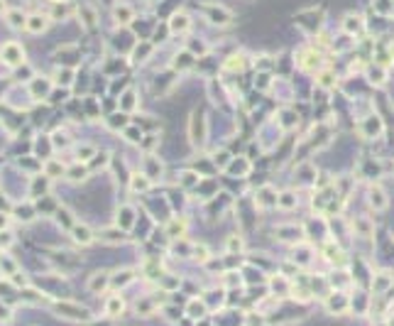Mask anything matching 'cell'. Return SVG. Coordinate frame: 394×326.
<instances>
[{"label":"cell","mask_w":394,"mask_h":326,"mask_svg":"<svg viewBox=\"0 0 394 326\" xmlns=\"http://www.w3.org/2000/svg\"><path fill=\"white\" fill-rule=\"evenodd\" d=\"M54 312L64 319H71V321H91V312L81 304H74V302H56Z\"/></svg>","instance_id":"1"},{"label":"cell","mask_w":394,"mask_h":326,"mask_svg":"<svg viewBox=\"0 0 394 326\" xmlns=\"http://www.w3.org/2000/svg\"><path fill=\"white\" fill-rule=\"evenodd\" d=\"M203 15L211 25H218V27H228L233 22V13L223 8V5H213V3H206L203 5Z\"/></svg>","instance_id":"2"},{"label":"cell","mask_w":394,"mask_h":326,"mask_svg":"<svg viewBox=\"0 0 394 326\" xmlns=\"http://www.w3.org/2000/svg\"><path fill=\"white\" fill-rule=\"evenodd\" d=\"M189 138H191V142L194 145H203V140H206V118H203V113L201 111H194L191 113V120H189Z\"/></svg>","instance_id":"3"},{"label":"cell","mask_w":394,"mask_h":326,"mask_svg":"<svg viewBox=\"0 0 394 326\" xmlns=\"http://www.w3.org/2000/svg\"><path fill=\"white\" fill-rule=\"evenodd\" d=\"M0 57L8 67H20V64H25V49L17 42H5L0 49Z\"/></svg>","instance_id":"4"},{"label":"cell","mask_w":394,"mask_h":326,"mask_svg":"<svg viewBox=\"0 0 394 326\" xmlns=\"http://www.w3.org/2000/svg\"><path fill=\"white\" fill-rule=\"evenodd\" d=\"M367 201H370V206H372L375 211H384L387 204H389V199H387V194H384L382 186H370V191H367Z\"/></svg>","instance_id":"5"},{"label":"cell","mask_w":394,"mask_h":326,"mask_svg":"<svg viewBox=\"0 0 394 326\" xmlns=\"http://www.w3.org/2000/svg\"><path fill=\"white\" fill-rule=\"evenodd\" d=\"M71 238L79 243V245H91V243L96 241L93 231L86 226V223H74V228H71Z\"/></svg>","instance_id":"6"},{"label":"cell","mask_w":394,"mask_h":326,"mask_svg":"<svg viewBox=\"0 0 394 326\" xmlns=\"http://www.w3.org/2000/svg\"><path fill=\"white\" fill-rule=\"evenodd\" d=\"M299 67L304 71H316L321 67V54L313 52V49H304V52L299 54Z\"/></svg>","instance_id":"7"},{"label":"cell","mask_w":394,"mask_h":326,"mask_svg":"<svg viewBox=\"0 0 394 326\" xmlns=\"http://www.w3.org/2000/svg\"><path fill=\"white\" fill-rule=\"evenodd\" d=\"M277 199H279V194H277L272 186H262V189H257V194H255V201H257V206H262V209L277 206Z\"/></svg>","instance_id":"8"},{"label":"cell","mask_w":394,"mask_h":326,"mask_svg":"<svg viewBox=\"0 0 394 326\" xmlns=\"http://www.w3.org/2000/svg\"><path fill=\"white\" fill-rule=\"evenodd\" d=\"M47 27H49V17L47 15H29L27 25H25V29L32 32V35H42V32H47Z\"/></svg>","instance_id":"9"},{"label":"cell","mask_w":394,"mask_h":326,"mask_svg":"<svg viewBox=\"0 0 394 326\" xmlns=\"http://www.w3.org/2000/svg\"><path fill=\"white\" fill-rule=\"evenodd\" d=\"M189 27H191V20H189V15L186 13H174L171 15V20H169V32L182 35V32H186Z\"/></svg>","instance_id":"10"},{"label":"cell","mask_w":394,"mask_h":326,"mask_svg":"<svg viewBox=\"0 0 394 326\" xmlns=\"http://www.w3.org/2000/svg\"><path fill=\"white\" fill-rule=\"evenodd\" d=\"M301 236H304V231L299 226H279L277 228V238H279V241L296 243V241H301Z\"/></svg>","instance_id":"11"},{"label":"cell","mask_w":394,"mask_h":326,"mask_svg":"<svg viewBox=\"0 0 394 326\" xmlns=\"http://www.w3.org/2000/svg\"><path fill=\"white\" fill-rule=\"evenodd\" d=\"M380 133H382V120L377 115H370L365 123H363V135L365 138H377Z\"/></svg>","instance_id":"12"},{"label":"cell","mask_w":394,"mask_h":326,"mask_svg":"<svg viewBox=\"0 0 394 326\" xmlns=\"http://www.w3.org/2000/svg\"><path fill=\"white\" fill-rule=\"evenodd\" d=\"M123 309H125V302H123L120 295H113V297L105 299V314L108 316H120Z\"/></svg>","instance_id":"13"},{"label":"cell","mask_w":394,"mask_h":326,"mask_svg":"<svg viewBox=\"0 0 394 326\" xmlns=\"http://www.w3.org/2000/svg\"><path fill=\"white\" fill-rule=\"evenodd\" d=\"M108 284H111V275H108V272H96V275L88 280V289H91V292H103Z\"/></svg>","instance_id":"14"},{"label":"cell","mask_w":394,"mask_h":326,"mask_svg":"<svg viewBox=\"0 0 394 326\" xmlns=\"http://www.w3.org/2000/svg\"><path fill=\"white\" fill-rule=\"evenodd\" d=\"M98 238L103 243H111V245H118V243L125 241V236H123V228H105V231H100Z\"/></svg>","instance_id":"15"},{"label":"cell","mask_w":394,"mask_h":326,"mask_svg":"<svg viewBox=\"0 0 394 326\" xmlns=\"http://www.w3.org/2000/svg\"><path fill=\"white\" fill-rule=\"evenodd\" d=\"M61 174H66V167H64L61 162H56V159H47V162H44V177L59 179Z\"/></svg>","instance_id":"16"},{"label":"cell","mask_w":394,"mask_h":326,"mask_svg":"<svg viewBox=\"0 0 394 326\" xmlns=\"http://www.w3.org/2000/svg\"><path fill=\"white\" fill-rule=\"evenodd\" d=\"M150 186H152V179H150L145 172H142V174L140 172L132 174V179H130V189H132V191H147Z\"/></svg>","instance_id":"17"},{"label":"cell","mask_w":394,"mask_h":326,"mask_svg":"<svg viewBox=\"0 0 394 326\" xmlns=\"http://www.w3.org/2000/svg\"><path fill=\"white\" fill-rule=\"evenodd\" d=\"M8 25L13 29H22L25 25H27V15L22 13V10H8Z\"/></svg>","instance_id":"18"},{"label":"cell","mask_w":394,"mask_h":326,"mask_svg":"<svg viewBox=\"0 0 394 326\" xmlns=\"http://www.w3.org/2000/svg\"><path fill=\"white\" fill-rule=\"evenodd\" d=\"M132 15L135 13H132L127 5H115V8H113V20H115L118 25H127V22L132 20Z\"/></svg>","instance_id":"19"},{"label":"cell","mask_w":394,"mask_h":326,"mask_svg":"<svg viewBox=\"0 0 394 326\" xmlns=\"http://www.w3.org/2000/svg\"><path fill=\"white\" fill-rule=\"evenodd\" d=\"M0 272H3L5 277L17 275V265H15V260L8 255V253H0Z\"/></svg>","instance_id":"20"},{"label":"cell","mask_w":394,"mask_h":326,"mask_svg":"<svg viewBox=\"0 0 394 326\" xmlns=\"http://www.w3.org/2000/svg\"><path fill=\"white\" fill-rule=\"evenodd\" d=\"M194 67V54L191 52H179L174 57V69L176 71H184V69H191Z\"/></svg>","instance_id":"21"},{"label":"cell","mask_w":394,"mask_h":326,"mask_svg":"<svg viewBox=\"0 0 394 326\" xmlns=\"http://www.w3.org/2000/svg\"><path fill=\"white\" fill-rule=\"evenodd\" d=\"M186 233V221H179V218H171L167 223V236L169 238H182Z\"/></svg>","instance_id":"22"},{"label":"cell","mask_w":394,"mask_h":326,"mask_svg":"<svg viewBox=\"0 0 394 326\" xmlns=\"http://www.w3.org/2000/svg\"><path fill=\"white\" fill-rule=\"evenodd\" d=\"M132 209H130V206H123V209H120V213H118V228H123V231H125V228H130L132 226V223H135V216H132Z\"/></svg>","instance_id":"23"},{"label":"cell","mask_w":394,"mask_h":326,"mask_svg":"<svg viewBox=\"0 0 394 326\" xmlns=\"http://www.w3.org/2000/svg\"><path fill=\"white\" fill-rule=\"evenodd\" d=\"M228 71H242L245 69V54H230L223 64Z\"/></svg>","instance_id":"24"},{"label":"cell","mask_w":394,"mask_h":326,"mask_svg":"<svg viewBox=\"0 0 394 326\" xmlns=\"http://www.w3.org/2000/svg\"><path fill=\"white\" fill-rule=\"evenodd\" d=\"M355 231H357V236L370 238V236H372V231H375V226H372L367 218H355Z\"/></svg>","instance_id":"25"},{"label":"cell","mask_w":394,"mask_h":326,"mask_svg":"<svg viewBox=\"0 0 394 326\" xmlns=\"http://www.w3.org/2000/svg\"><path fill=\"white\" fill-rule=\"evenodd\" d=\"M277 206H279V209H286V211H289V209H294V206H296L294 191H281L279 199H277Z\"/></svg>","instance_id":"26"},{"label":"cell","mask_w":394,"mask_h":326,"mask_svg":"<svg viewBox=\"0 0 394 326\" xmlns=\"http://www.w3.org/2000/svg\"><path fill=\"white\" fill-rule=\"evenodd\" d=\"M343 27H345V32L355 35V32H360V29H363V20H360V17H352V15H348V17H345V22H343Z\"/></svg>","instance_id":"27"},{"label":"cell","mask_w":394,"mask_h":326,"mask_svg":"<svg viewBox=\"0 0 394 326\" xmlns=\"http://www.w3.org/2000/svg\"><path fill=\"white\" fill-rule=\"evenodd\" d=\"M76 157H79V162H88L91 157H96V147H91V145H81V147L76 150Z\"/></svg>","instance_id":"28"},{"label":"cell","mask_w":394,"mask_h":326,"mask_svg":"<svg viewBox=\"0 0 394 326\" xmlns=\"http://www.w3.org/2000/svg\"><path fill=\"white\" fill-rule=\"evenodd\" d=\"M324 253H326V257H328V260H333V263H340V260H343V253H340V248H338V245H333V243H328V245H326L324 248Z\"/></svg>","instance_id":"29"},{"label":"cell","mask_w":394,"mask_h":326,"mask_svg":"<svg viewBox=\"0 0 394 326\" xmlns=\"http://www.w3.org/2000/svg\"><path fill=\"white\" fill-rule=\"evenodd\" d=\"M115 287H123V284L132 282V270H123V272H118V277H113L111 280Z\"/></svg>","instance_id":"30"},{"label":"cell","mask_w":394,"mask_h":326,"mask_svg":"<svg viewBox=\"0 0 394 326\" xmlns=\"http://www.w3.org/2000/svg\"><path fill=\"white\" fill-rule=\"evenodd\" d=\"M318 86H324V88H333V86H336L333 74H331V71H321V74H318Z\"/></svg>","instance_id":"31"},{"label":"cell","mask_w":394,"mask_h":326,"mask_svg":"<svg viewBox=\"0 0 394 326\" xmlns=\"http://www.w3.org/2000/svg\"><path fill=\"white\" fill-rule=\"evenodd\" d=\"M198 179H201V177H198L196 172H184V174H182V179H179V182H182V186H186V189H189V186L198 184Z\"/></svg>","instance_id":"32"},{"label":"cell","mask_w":394,"mask_h":326,"mask_svg":"<svg viewBox=\"0 0 394 326\" xmlns=\"http://www.w3.org/2000/svg\"><path fill=\"white\" fill-rule=\"evenodd\" d=\"M367 79H370V84L382 86V84H384V71H382V69H370V71H367Z\"/></svg>","instance_id":"33"},{"label":"cell","mask_w":394,"mask_h":326,"mask_svg":"<svg viewBox=\"0 0 394 326\" xmlns=\"http://www.w3.org/2000/svg\"><path fill=\"white\" fill-rule=\"evenodd\" d=\"M203 304L198 302V299H194V302H189V316H194V319H198V316H203Z\"/></svg>","instance_id":"34"},{"label":"cell","mask_w":394,"mask_h":326,"mask_svg":"<svg viewBox=\"0 0 394 326\" xmlns=\"http://www.w3.org/2000/svg\"><path fill=\"white\" fill-rule=\"evenodd\" d=\"M125 138L130 142H142V130L135 128V125H127V128H125Z\"/></svg>","instance_id":"35"},{"label":"cell","mask_w":394,"mask_h":326,"mask_svg":"<svg viewBox=\"0 0 394 326\" xmlns=\"http://www.w3.org/2000/svg\"><path fill=\"white\" fill-rule=\"evenodd\" d=\"M66 174H69L74 182H81V179H86V174H88V172H86V167H79V165H76V167L66 170Z\"/></svg>","instance_id":"36"},{"label":"cell","mask_w":394,"mask_h":326,"mask_svg":"<svg viewBox=\"0 0 394 326\" xmlns=\"http://www.w3.org/2000/svg\"><path fill=\"white\" fill-rule=\"evenodd\" d=\"M145 272H147L150 280H159V277H162V268L155 265V263H147V265H145Z\"/></svg>","instance_id":"37"},{"label":"cell","mask_w":394,"mask_h":326,"mask_svg":"<svg viewBox=\"0 0 394 326\" xmlns=\"http://www.w3.org/2000/svg\"><path fill=\"white\" fill-rule=\"evenodd\" d=\"M81 15H84L86 27H93V25H96V13H93L91 8H81Z\"/></svg>","instance_id":"38"},{"label":"cell","mask_w":394,"mask_h":326,"mask_svg":"<svg viewBox=\"0 0 394 326\" xmlns=\"http://www.w3.org/2000/svg\"><path fill=\"white\" fill-rule=\"evenodd\" d=\"M108 125H111V128H123L125 130L130 123L125 120V115H113V120H108Z\"/></svg>","instance_id":"39"},{"label":"cell","mask_w":394,"mask_h":326,"mask_svg":"<svg viewBox=\"0 0 394 326\" xmlns=\"http://www.w3.org/2000/svg\"><path fill=\"white\" fill-rule=\"evenodd\" d=\"M56 216H59V223H64V226L74 228V221H71V218H69L71 213L66 211V209H59V211H56Z\"/></svg>","instance_id":"40"},{"label":"cell","mask_w":394,"mask_h":326,"mask_svg":"<svg viewBox=\"0 0 394 326\" xmlns=\"http://www.w3.org/2000/svg\"><path fill=\"white\" fill-rule=\"evenodd\" d=\"M125 111H130V108H135V93L132 91H127L125 96H123V103H120Z\"/></svg>","instance_id":"41"},{"label":"cell","mask_w":394,"mask_h":326,"mask_svg":"<svg viewBox=\"0 0 394 326\" xmlns=\"http://www.w3.org/2000/svg\"><path fill=\"white\" fill-rule=\"evenodd\" d=\"M194 257H196L198 263H206V260H208V250H206L203 245H196V248H194Z\"/></svg>","instance_id":"42"},{"label":"cell","mask_w":394,"mask_h":326,"mask_svg":"<svg viewBox=\"0 0 394 326\" xmlns=\"http://www.w3.org/2000/svg\"><path fill=\"white\" fill-rule=\"evenodd\" d=\"M228 250L233 253V250H242V241H240L238 236H230L228 238Z\"/></svg>","instance_id":"43"},{"label":"cell","mask_w":394,"mask_h":326,"mask_svg":"<svg viewBox=\"0 0 394 326\" xmlns=\"http://www.w3.org/2000/svg\"><path fill=\"white\" fill-rule=\"evenodd\" d=\"M150 49H152V44H142V47H137V49H135V59L145 57V54H147Z\"/></svg>","instance_id":"44"},{"label":"cell","mask_w":394,"mask_h":326,"mask_svg":"<svg viewBox=\"0 0 394 326\" xmlns=\"http://www.w3.org/2000/svg\"><path fill=\"white\" fill-rule=\"evenodd\" d=\"M389 282H392L389 277H380V280L375 282V289H377V292H382V289H387V284H389Z\"/></svg>","instance_id":"45"},{"label":"cell","mask_w":394,"mask_h":326,"mask_svg":"<svg viewBox=\"0 0 394 326\" xmlns=\"http://www.w3.org/2000/svg\"><path fill=\"white\" fill-rule=\"evenodd\" d=\"M284 118H294V113H292V111H284ZM281 125H284V128H292V125H294V120H281Z\"/></svg>","instance_id":"46"},{"label":"cell","mask_w":394,"mask_h":326,"mask_svg":"<svg viewBox=\"0 0 394 326\" xmlns=\"http://www.w3.org/2000/svg\"><path fill=\"white\" fill-rule=\"evenodd\" d=\"M49 91V84L44 81V84H34V93H47Z\"/></svg>","instance_id":"47"},{"label":"cell","mask_w":394,"mask_h":326,"mask_svg":"<svg viewBox=\"0 0 394 326\" xmlns=\"http://www.w3.org/2000/svg\"><path fill=\"white\" fill-rule=\"evenodd\" d=\"M8 10H10V8H8V3H5V0H0V15H5Z\"/></svg>","instance_id":"48"},{"label":"cell","mask_w":394,"mask_h":326,"mask_svg":"<svg viewBox=\"0 0 394 326\" xmlns=\"http://www.w3.org/2000/svg\"><path fill=\"white\" fill-rule=\"evenodd\" d=\"M93 326H113V321H103V324H93Z\"/></svg>","instance_id":"49"},{"label":"cell","mask_w":394,"mask_h":326,"mask_svg":"<svg viewBox=\"0 0 394 326\" xmlns=\"http://www.w3.org/2000/svg\"><path fill=\"white\" fill-rule=\"evenodd\" d=\"M54 3H61V0H54Z\"/></svg>","instance_id":"50"}]
</instances>
